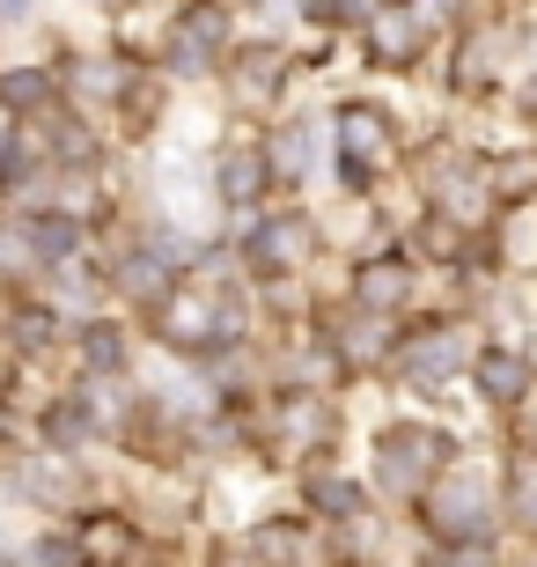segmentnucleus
<instances>
[{
	"label": "nucleus",
	"instance_id": "1",
	"mask_svg": "<svg viewBox=\"0 0 537 567\" xmlns=\"http://www.w3.org/2000/svg\"><path fill=\"white\" fill-rule=\"evenodd\" d=\"M22 251H30V266H66V258L82 251V221L74 214H30L22 221Z\"/></svg>",
	"mask_w": 537,
	"mask_h": 567
},
{
	"label": "nucleus",
	"instance_id": "2",
	"mask_svg": "<svg viewBox=\"0 0 537 567\" xmlns=\"http://www.w3.org/2000/svg\"><path fill=\"white\" fill-rule=\"evenodd\" d=\"M38 435L52 442V450H82V442L104 435V413H89V399H52L38 413Z\"/></svg>",
	"mask_w": 537,
	"mask_h": 567
},
{
	"label": "nucleus",
	"instance_id": "3",
	"mask_svg": "<svg viewBox=\"0 0 537 567\" xmlns=\"http://www.w3.org/2000/svg\"><path fill=\"white\" fill-rule=\"evenodd\" d=\"M111 288H118L125 302H169V258H155L147 244L125 251L118 266H111Z\"/></svg>",
	"mask_w": 537,
	"mask_h": 567
},
{
	"label": "nucleus",
	"instance_id": "4",
	"mask_svg": "<svg viewBox=\"0 0 537 567\" xmlns=\"http://www.w3.org/2000/svg\"><path fill=\"white\" fill-rule=\"evenodd\" d=\"M52 104V74L44 66H0V111L22 118V111H44Z\"/></svg>",
	"mask_w": 537,
	"mask_h": 567
},
{
	"label": "nucleus",
	"instance_id": "5",
	"mask_svg": "<svg viewBox=\"0 0 537 567\" xmlns=\"http://www.w3.org/2000/svg\"><path fill=\"white\" fill-rule=\"evenodd\" d=\"M427 457H434V442L420 435V427H405V435L383 442V480H391V486H420L413 464H427Z\"/></svg>",
	"mask_w": 537,
	"mask_h": 567
},
{
	"label": "nucleus",
	"instance_id": "6",
	"mask_svg": "<svg viewBox=\"0 0 537 567\" xmlns=\"http://www.w3.org/2000/svg\"><path fill=\"white\" fill-rule=\"evenodd\" d=\"M295 251H302V221H266V229L250 236V266H258V274L295 266Z\"/></svg>",
	"mask_w": 537,
	"mask_h": 567
},
{
	"label": "nucleus",
	"instance_id": "7",
	"mask_svg": "<svg viewBox=\"0 0 537 567\" xmlns=\"http://www.w3.org/2000/svg\"><path fill=\"white\" fill-rule=\"evenodd\" d=\"M258 185H266V163H258L250 147L221 155V177H214V192H221V199H236V207H244V199H258Z\"/></svg>",
	"mask_w": 537,
	"mask_h": 567
},
{
	"label": "nucleus",
	"instance_id": "8",
	"mask_svg": "<svg viewBox=\"0 0 537 567\" xmlns=\"http://www.w3.org/2000/svg\"><path fill=\"white\" fill-rule=\"evenodd\" d=\"M82 369H104V377L125 369V332L118 324H82Z\"/></svg>",
	"mask_w": 537,
	"mask_h": 567
},
{
	"label": "nucleus",
	"instance_id": "9",
	"mask_svg": "<svg viewBox=\"0 0 537 567\" xmlns=\"http://www.w3.org/2000/svg\"><path fill=\"white\" fill-rule=\"evenodd\" d=\"M450 354H456V339L442 332V339H413V361H405V377L413 383H442L450 377Z\"/></svg>",
	"mask_w": 537,
	"mask_h": 567
},
{
	"label": "nucleus",
	"instance_id": "10",
	"mask_svg": "<svg viewBox=\"0 0 537 567\" xmlns=\"http://www.w3.org/2000/svg\"><path fill=\"white\" fill-rule=\"evenodd\" d=\"M30 567H82V538H66V530H38L30 546H22Z\"/></svg>",
	"mask_w": 537,
	"mask_h": 567
},
{
	"label": "nucleus",
	"instance_id": "11",
	"mask_svg": "<svg viewBox=\"0 0 537 567\" xmlns=\"http://www.w3.org/2000/svg\"><path fill=\"white\" fill-rule=\"evenodd\" d=\"M478 383H486L494 399H516V391H523V361L516 354H486V361H478Z\"/></svg>",
	"mask_w": 537,
	"mask_h": 567
},
{
	"label": "nucleus",
	"instance_id": "12",
	"mask_svg": "<svg viewBox=\"0 0 537 567\" xmlns=\"http://www.w3.org/2000/svg\"><path fill=\"white\" fill-rule=\"evenodd\" d=\"M397 295H405V274H397V266H369V274H361V302H375V310H391Z\"/></svg>",
	"mask_w": 537,
	"mask_h": 567
},
{
	"label": "nucleus",
	"instance_id": "13",
	"mask_svg": "<svg viewBox=\"0 0 537 567\" xmlns=\"http://www.w3.org/2000/svg\"><path fill=\"white\" fill-rule=\"evenodd\" d=\"M295 553H302V538H295V524H266V530H258V560H266V567H288Z\"/></svg>",
	"mask_w": 537,
	"mask_h": 567
},
{
	"label": "nucleus",
	"instance_id": "14",
	"mask_svg": "<svg viewBox=\"0 0 537 567\" xmlns=\"http://www.w3.org/2000/svg\"><path fill=\"white\" fill-rule=\"evenodd\" d=\"M52 332H60V324H52V310H30V317H16V347H22V354H38V347H52Z\"/></svg>",
	"mask_w": 537,
	"mask_h": 567
},
{
	"label": "nucleus",
	"instance_id": "15",
	"mask_svg": "<svg viewBox=\"0 0 537 567\" xmlns=\"http://www.w3.org/2000/svg\"><path fill=\"white\" fill-rule=\"evenodd\" d=\"M30 169H38V163H30V147H22L16 133H0V185H22Z\"/></svg>",
	"mask_w": 537,
	"mask_h": 567
},
{
	"label": "nucleus",
	"instance_id": "16",
	"mask_svg": "<svg viewBox=\"0 0 537 567\" xmlns=\"http://www.w3.org/2000/svg\"><path fill=\"white\" fill-rule=\"evenodd\" d=\"M310 494H317V508H331V516H347V508L361 502V494H353L347 480H310Z\"/></svg>",
	"mask_w": 537,
	"mask_h": 567
},
{
	"label": "nucleus",
	"instance_id": "17",
	"mask_svg": "<svg viewBox=\"0 0 537 567\" xmlns=\"http://www.w3.org/2000/svg\"><path fill=\"white\" fill-rule=\"evenodd\" d=\"M38 16V0H0V22H30Z\"/></svg>",
	"mask_w": 537,
	"mask_h": 567
}]
</instances>
